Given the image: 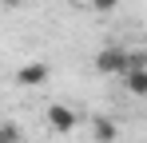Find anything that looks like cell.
<instances>
[{
  "label": "cell",
  "instance_id": "6da1fadb",
  "mask_svg": "<svg viewBox=\"0 0 147 143\" xmlns=\"http://www.w3.org/2000/svg\"><path fill=\"white\" fill-rule=\"evenodd\" d=\"M127 60H131V52H123V48H103V52H99L96 56V72L99 76H123V72H127Z\"/></svg>",
  "mask_w": 147,
  "mask_h": 143
},
{
  "label": "cell",
  "instance_id": "7a4b0ae2",
  "mask_svg": "<svg viewBox=\"0 0 147 143\" xmlns=\"http://www.w3.org/2000/svg\"><path fill=\"white\" fill-rule=\"evenodd\" d=\"M76 123H80V115H76L68 103H52V107H48V127L56 131V135H72Z\"/></svg>",
  "mask_w": 147,
  "mask_h": 143
},
{
  "label": "cell",
  "instance_id": "3957f363",
  "mask_svg": "<svg viewBox=\"0 0 147 143\" xmlns=\"http://www.w3.org/2000/svg\"><path fill=\"white\" fill-rule=\"evenodd\" d=\"M48 76H52V72H48V64L32 60V64H24V68H16V84H24V88H40Z\"/></svg>",
  "mask_w": 147,
  "mask_h": 143
},
{
  "label": "cell",
  "instance_id": "277c9868",
  "mask_svg": "<svg viewBox=\"0 0 147 143\" xmlns=\"http://www.w3.org/2000/svg\"><path fill=\"white\" fill-rule=\"evenodd\" d=\"M123 76H127V92L131 95H147V64H131Z\"/></svg>",
  "mask_w": 147,
  "mask_h": 143
},
{
  "label": "cell",
  "instance_id": "5b68a950",
  "mask_svg": "<svg viewBox=\"0 0 147 143\" xmlns=\"http://www.w3.org/2000/svg\"><path fill=\"white\" fill-rule=\"evenodd\" d=\"M92 131H96V139H99V143H115V119L96 115V119H92Z\"/></svg>",
  "mask_w": 147,
  "mask_h": 143
},
{
  "label": "cell",
  "instance_id": "8992f818",
  "mask_svg": "<svg viewBox=\"0 0 147 143\" xmlns=\"http://www.w3.org/2000/svg\"><path fill=\"white\" fill-rule=\"evenodd\" d=\"M0 143H24L20 139V127L16 123H0Z\"/></svg>",
  "mask_w": 147,
  "mask_h": 143
},
{
  "label": "cell",
  "instance_id": "52a82bcc",
  "mask_svg": "<svg viewBox=\"0 0 147 143\" xmlns=\"http://www.w3.org/2000/svg\"><path fill=\"white\" fill-rule=\"evenodd\" d=\"M88 4H92V8H96V12H111V8H115V4H119V0H88Z\"/></svg>",
  "mask_w": 147,
  "mask_h": 143
},
{
  "label": "cell",
  "instance_id": "ba28073f",
  "mask_svg": "<svg viewBox=\"0 0 147 143\" xmlns=\"http://www.w3.org/2000/svg\"><path fill=\"white\" fill-rule=\"evenodd\" d=\"M0 4H8V8H16V4H24V0H0Z\"/></svg>",
  "mask_w": 147,
  "mask_h": 143
}]
</instances>
